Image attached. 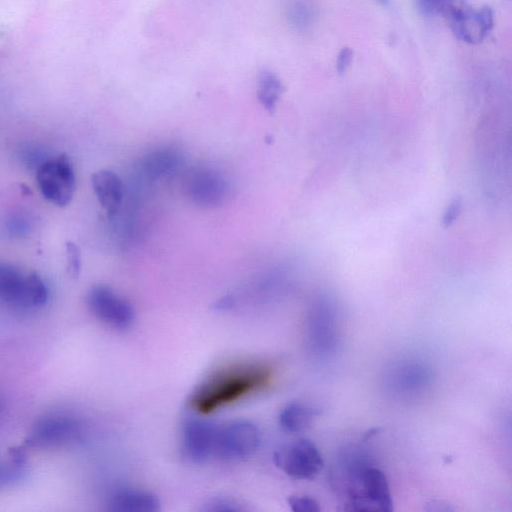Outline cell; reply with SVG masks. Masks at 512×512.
Masks as SVG:
<instances>
[{
    "mask_svg": "<svg viewBox=\"0 0 512 512\" xmlns=\"http://www.w3.org/2000/svg\"><path fill=\"white\" fill-rule=\"evenodd\" d=\"M272 377L261 363H240L223 368L200 384L189 398V406L199 414H209L263 389Z\"/></svg>",
    "mask_w": 512,
    "mask_h": 512,
    "instance_id": "cell-1",
    "label": "cell"
},
{
    "mask_svg": "<svg viewBox=\"0 0 512 512\" xmlns=\"http://www.w3.org/2000/svg\"><path fill=\"white\" fill-rule=\"evenodd\" d=\"M48 288L41 276L34 272L24 273L20 269L0 263V301L22 307L35 308L46 303Z\"/></svg>",
    "mask_w": 512,
    "mask_h": 512,
    "instance_id": "cell-2",
    "label": "cell"
},
{
    "mask_svg": "<svg viewBox=\"0 0 512 512\" xmlns=\"http://www.w3.org/2000/svg\"><path fill=\"white\" fill-rule=\"evenodd\" d=\"M260 444L259 430L245 419L217 426L214 444L215 457L224 461H239L253 455Z\"/></svg>",
    "mask_w": 512,
    "mask_h": 512,
    "instance_id": "cell-3",
    "label": "cell"
},
{
    "mask_svg": "<svg viewBox=\"0 0 512 512\" xmlns=\"http://www.w3.org/2000/svg\"><path fill=\"white\" fill-rule=\"evenodd\" d=\"M36 180L43 197L54 205L64 207L75 190V172L66 154L44 161L37 169Z\"/></svg>",
    "mask_w": 512,
    "mask_h": 512,
    "instance_id": "cell-4",
    "label": "cell"
},
{
    "mask_svg": "<svg viewBox=\"0 0 512 512\" xmlns=\"http://www.w3.org/2000/svg\"><path fill=\"white\" fill-rule=\"evenodd\" d=\"M444 15L455 37L469 44L482 42L494 25L493 11L489 6L473 7L454 1Z\"/></svg>",
    "mask_w": 512,
    "mask_h": 512,
    "instance_id": "cell-5",
    "label": "cell"
},
{
    "mask_svg": "<svg viewBox=\"0 0 512 512\" xmlns=\"http://www.w3.org/2000/svg\"><path fill=\"white\" fill-rule=\"evenodd\" d=\"M273 461L278 469L296 479H313L324 465L318 448L308 439H299L279 448Z\"/></svg>",
    "mask_w": 512,
    "mask_h": 512,
    "instance_id": "cell-6",
    "label": "cell"
},
{
    "mask_svg": "<svg viewBox=\"0 0 512 512\" xmlns=\"http://www.w3.org/2000/svg\"><path fill=\"white\" fill-rule=\"evenodd\" d=\"M86 301L92 314L112 328L125 330L134 322L135 312L130 302L110 287L93 286L87 293Z\"/></svg>",
    "mask_w": 512,
    "mask_h": 512,
    "instance_id": "cell-7",
    "label": "cell"
},
{
    "mask_svg": "<svg viewBox=\"0 0 512 512\" xmlns=\"http://www.w3.org/2000/svg\"><path fill=\"white\" fill-rule=\"evenodd\" d=\"M81 432L80 421L72 416H47L41 418L32 427L24 446L36 448L58 446L79 438Z\"/></svg>",
    "mask_w": 512,
    "mask_h": 512,
    "instance_id": "cell-8",
    "label": "cell"
},
{
    "mask_svg": "<svg viewBox=\"0 0 512 512\" xmlns=\"http://www.w3.org/2000/svg\"><path fill=\"white\" fill-rule=\"evenodd\" d=\"M345 510L392 511L393 502L386 475L378 468H368L362 474V489L350 496Z\"/></svg>",
    "mask_w": 512,
    "mask_h": 512,
    "instance_id": "cell-9",
    "label": "cell"
},
{
    "mask_svg": "<svg viewBox=\"0 0 512 512\" xmlns=\"http://www.w3.org/2000/svg\"><path fill=\"white\" fill-rule=\"evenodd\" d=\"M217 426L201 420L188 419L182 427V451L192 463H205L214 455Z\"/></svg>",
    "mask_w": 512,
    "mask_h": 512,
    "instance_id": "cell-10",
    "label": "cell"
},
{
    "mask_svg": "<svg viewBox=\"0 0 512 512\" xmlns=\"http://www.w3.org/2000/svg\"><path fill=\"white\" fill-rule=\"evenodd\" d=\"M187 190L194 203L204 208H214L225 200L228 183L219 172L202 169L190 176Z\"/></svg>",
    "mask_w": 512,
    "mask_h": 512,
    "instance_id": "cell-11",
    "label": "cell"
},
{
    "mask_svg": "<svg viewBox=\"0 0 512 512\" xmlns=\"http://www.w3.org/2000/svg\"><path fill=\"white\" fill-rule=\"evenodd\" d=\"M95 195L107 215H114L123 198V185L117 174L110 170H99L91 177Z\"/></svg>",
    "mask_w": 512,
    "mask_h": 512,
    "instance_id": "cell-12",
    "label": "cell"
},
{
    "mask_svg": "<svg viewBox=\"0 0 512 512\" xmlns=\"http://www.w3.org/2000/svg\"><path fill=\"white\" fill-rule=\"evenodd\" d=\"M108 509L113 512H155L160 509V502L148 491L122 489L111 495Z\"/></svg>",
    "mask_w": 512,
    "mask_h": 512,
    "instance_id": "cell-13",
    "label": "cell"
},
{
    "mask_svg": "<svg viewBox=\"0 0 512 512\" xmlns=\"http://www.w3.org/2000/svg\"><path fill=\"white\" fill-rule=\"evenodd\" d=\"M317 414L314 408L294 402L281 410L279 423L288 432H299L306 429Z\"/></svg>",
    "mask_w": 512,
    "mask_h": 512,
    "instance_id": "cell-14",
    "label": "cell"
},
{
    "mask_svg": "<svg viewBox=\"0 0 512 512\" xmlns=\"http://www.w3.org/2000/svg\"><path fill=\"white\" fill-rule=\"evenodd\" d=\"M179 163V155L171 149L150 153L144 160L143 168L151 178H159L173 171Z\"/></svg>",
    "mask_w": 512,
    "mask_h": 512,
    "instance_id": "cell-15",
    "label": "cell"
},
{
    "mask_svg": "<svg viewBox=\"0 0 512 512\" xmlns=\"http://www.w3.org/2000/svg\"><path fill=\"white\" fill-rule=\"evenodd\" d=\"M284 90L280 79L272 72L265 71L257 82V97L263 107L273 112Z\"/></svg>",
    "mask_w": 512,
    "mask_h": 512,
    "instance_id": "cell-16",
    "label": "cell"
},
{
    "mask_svg": "<svg viewBox=\"0 0 512 512\" xmlns=\"http://www.w3.org/2000/svg\"><path fill=\"white\" fill-rule=\"evenodd\" d=\"M455 0H416L418 10L425 16L445 14Z\"/></svg>",
    "mask_w": 512,
    "mask_h": 512,
    "instance_id": "cell-17",
    "label": "cell"
},
{
    "mask_svg": "<svg viewBox=\"0 0 512 512\" xmlns=\"http://www.w3.org/2000/svg\"><path fill=\"white\" fill-rule=\"evenodd\" d=\"M287 502L294 512H320L321 510L319 503L308 496H291Z\"/></svg>",
    "mask_w": 512,
    "mask_h": 512,
    "instance_id": "cell-18",
    "label": "cell"
},
{
    "mask_svg": "<svg viewBox=\"0 0 512 512\" xmlns=\"http://www.w3.org/2000/svg\"><path fill=\"white\" fill-rule=\"evenodd\" d=\"M67 268L71 276L77 277L81 269V254L78 246L73 242L66 244Z\"/></svg>",
    "mask_w": 512,
    "mask_h": 512,
    "instance_id": "cell-19",
    "label": "cell"
},
{
    "mask_svg": "<svg viewBox=\"0 0 512 512\" xmlns=\"http://www.w3.org/2000/svg\"><path fill=\"white\" fill-rule=\"evenodd\" d=\"M205 510L214 512H235L241 511L242 508L229 499H215L207 504Z\"/></svg>",
    "mask_w": 512,
    "mask_h": 512,
    "instance_id": "cell-20",
    "label": "cell"
},
{
    "mask_svg": "<svg viewBox=\"0 0 512 512\" xmlns=\"http://www.w3.org/2000/svg\"><path fill=\"white\" fill-rule=\"evenodd\" d=\"M353 59V51L349 47H343L337 57L336 69L339 74L343 75L349 68Z\"/></svg>",
    "mask_w": 512,
    "mask_h": 512,
    "instance_id": "cell-21",
    "label": "cell"
},
{
    "mask_svg": "<svg viewBox=\"0 0 512 512\" xmlns=\"http://www.w3.org/2000/svg\"><path fill=\"white\" fill-rule=\"evenodd\" d=\"M461 208L460 199H455L450 206L448 207L445 216L443 218V222L445 226H449L458 216Z\"/></svg>",
    "mask_w": 512,
    "mask_h": 512,
    "instance_id": "cell-22",
    "label": "cell"
},
{
    "mask_svg": "<svg viewBox=\"0 0 512 512\" xmlns=\"http://www.w3.org/2000/svg\"><path fill=\"white\" fill-rule=\"evenodd\" d=\"M16 473L17 472L14 469L8 468L7 466L0 463V484L7 483L14 479Z\"/></svg>",
    "mask_w": 512,
    "mask_h": 512,
    "instance_id": "cell-23",
    "label": "cell"
},
{
    "mask_svg": "<svg viewBox=\"0 0 512 512\" xmlns=\"http://www.w3.org/2000/svg\"><path fill=\"white\" fill-rule=\"evenodd\" d=\"M379 1H381L382 3H385L387 0H379Z\"/></svg>",
    "mask_w": 512,
    "mask_h": 512,
    "instance_id": "cell-24",
    "label": "cell"
}]
</instances>
